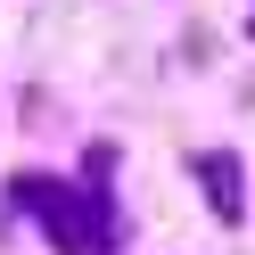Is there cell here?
<instances>
[{
	"instance_id": "cell-2",
	"label": "cell",
	"mask_w": 255,
	"mask_h": 255,
	"mask_svg": "<svg viewBox=\"0 0 255 255\" xmlns=\"http://www.w3.org/2000/svg\"><path fill=\"white\" fill-rule=\"evenodd\" d=\"M198 181L214 189V214H239V165L231 156H198Z\"/></svg>"
},
{
	"instance_id": "cell-1",
	"label": "cell",
	"mask_w": 255,
	"mask_h": 255,
	"mask_svg": "<svg viewBox=\"0 0 255 255\" xmlns=\"http://www.w3.org/2000/svg\"><path fill=\"white\" fill-rule=\"evenodd\" d=\"M17 206H25V214H41V222H50V231H58V247H66V255H91V247L107 239V222L91 214V198H74L66 181H41V173H25V181H17Z\"/></svg>"
}]
</instances>
